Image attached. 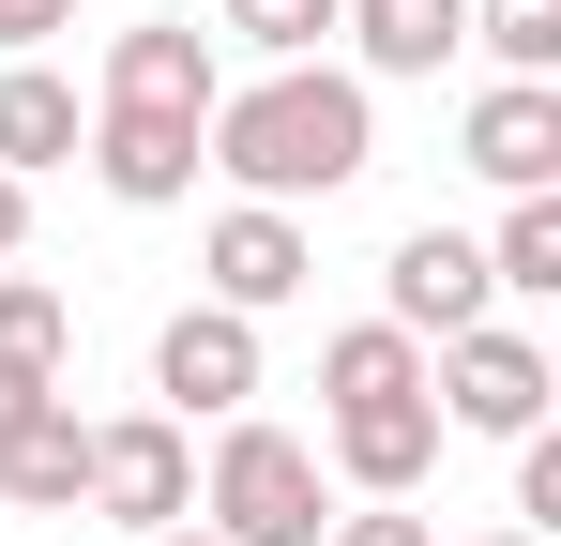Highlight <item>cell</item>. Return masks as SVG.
<instances>
[{
	"mask_svg": "<svg viewBox=\"0 0 561 546\" xmlns=\"http://www.w3.org/2000/svg\"><path fill=\"white\" fill-rule=\"evenodd\" d=\"M152 395H168V425H228L243 395H259V319H228V304H183L168 334H152Z\"/></svg>",
	"mask_w": 561,
	"mask_h": 546,
	"instance_id": "cell-7",
	"label": "cell"
},
{
	"mask_svg": "<svg viewBox=\"0 0 561 546\" xmlns=\"http://www.w3.org/2000/svg\"><path fill=\"white\" fill-rule=\"evenodd\" d=\"M470 182H501V197H561V77L470 91Z\"/></svg>",
	"mask_w": 561,
	"mask_h": 546,
	"instance_id": "cell-9",
	"label": "cell"
},
{
	"mask_svg": "<svg viewBox=\"0 0 561 546\" xmlns=\"http://www.w3.org/2000/svg\"><path fill=\"white\" fill-rule=\"evenodd\" d=\"M61 350H77V304L31 288V273H0V364L15 379H61Z\"/></svg>",
	"mask_w": 561,
	"mask_h": 546,
	"instance_id": "cell-17",
	"label": "cell"
},
{
	"mask_svg": "<svg viewBox=\"0 0 561 546\" xmlns=\"http://www.w3.org/2000/svg\"><path fill=\"white\" fill-rule=\"evenodd\" d=\"M77 152H92V182L122 197V213H168V197H197V168H213L183 106H92V137H77Z\"/></svg>",
	"mask_w": 561,
	"mask_h": 546,
	"instance_id": "cell-8",
	"label": "cell"
},
{
	"mask_svg": "<svg viewBox=\"0 0 561 546\" xmlns=\"http://www.w3.org/2000/svg\"><path fill=\"white\" fill-rule=\"evenodd\" d=\"M470 546H531V532H470Z\"/></svg>",
	"mask_w": 561,
	"mask_h": 546,
	"instance_id": "cell-26",
	"label": "cell"
},
{
	"mask_svg": "<svg viewBox=\"0 0 561 546\" xmlns=\"http://www.w3.org/2000/svg\"><path fill=\"white\" fill-rule=\"evenodd\" d=\"M485 288H516V304H547V288H561V197H501V243H485Z\"/></svg>",
	"mask_w": 561,
	"mask_h": 546,
	"instance_id": "cell-16",
	"label": "cell"
},
{
	"mask_svg": "<svg viewBox=\"0 0 561 546\" xmlns=\"http://www.w3.org/2000/svg\"><path fill=\"white\" fill-rule=\"evenodd\" d=\"M46 395H61V379H15V364H0V441H15V425H31Z\"/></svg>",
	"mask_w": 561,
	"mask_h": 546,
	"instance_id": "cell-23",
	"label": "cell"
},
{
	"mask_svg": "<svg viewBox=\"0 0 561 546\" xmlns=\"http://www.w3.org/2000/svg\"><path fill=\"white\" fill-rule=\"evenodd\" d=\"M319 546H440V532H425L410 501H365V516H334V532H319Z\"/></svg>",
	"mask_w": 561,
	"mask_h": 546,
	"instance_id": "cell-21",
	"label": "cell"
},
{
	"mask_svg": "<svg viewBox=\"0 0 561 546\" xmlns=\"http://www.w3.org/2000/svg\"><path fill=\"white\" fill-rule=\"evenodd\" d=\"M213 31H122L106 46V106H183V122H213Z\"/></svg>",
	"mask_w": 561,
	"mask_h": 546,
	"instance_id": "cell-14",
	"label": "cell"
},
{
	"mask_svg": "<svg viewBox=\"0 0 561 546\" xmlns=\"http://www.w3.org/2000/svg\"><path fill=\"white\" fill-rule=\"evenodd\" d=\"M304 213H274V197H228L213 228H197V304H228V319H274V304H304Z\"/></svg>",
	"mask_w": 561,
	"mask_h": 546,
	"instance_id": "cell-4",
	"label": "cell"
},
{
	"mask_svg": "<svg viewBox=\"0 0 561 546\" xmlns=\"http://www.w3.org/2000/svg\"><path fill=\"white\" fill-rule=\"evenodd\" d=\"M334 31H350L365 77H440V61L470 46V0H350Z\"/></svg>",
	"mask_w": 561,
	"mask_h": 546,
	"instance_id": "cell-13",
	"label": "cell"
},
{
	"mask_svg": "<svg viewBox=\"0 0 561 546\" xmlns=\"http://www.w3.org/2000/svg\"><path fill=\"white\" fill-rule=\"evenodd\" d=\"M516 532H531V546L561 532V441H547V425L516 441Z\"/></svg>",
	"mask_w": 561,
	"mask_h": 546,
	"instance_id": "cell-20",
	"label": "cell"
},
{
	"mask_svg": "<svg viewBox=\"0 0 561 546\" xmlns=\"http://www.w3.org/2000/svg\"><path fill=\"white\" fill-rule=\"evenodd\" d=\"M15 243H31V182L0 168V259H15Z\"/></svg>",
	"mask_w": 561,
	"mask_h": 546,
	"instance_id": "cell-24",
	"label": "cell"
},
{
	"mask_svg": "<svg viewBox=\"0 0 561 546\" xmlns=\"http://www.w3.org/2000/svg\"><path fill=\"white\" fill-rule=\"evenodd\" d=\"M77 486H92V425H77V395H46V410L0 441V501H15V516H77Z\"/></svg>",
	"mask_w": 561,
	"mask_h": 546,
	"instance_id": "cell-12",
	"label": "cell"
},
{
	"mask_svg": "<svg viewBox=\"0 0 561 546\" xmlns=\"http://www.w3.org/2000/svg\"><path fill=\"white\" fill-rule=\"evenodd\" d=\"M470 46L501 77H561V0H470Z\"/></svg>",
	"mask_w": 561,
	"mask_h": 546,
	"instance_id": "cell-18",
	"label": "cell"
},
{
	"mask_svg": "<svg viewBox=\"0 0 561 546\" xmlns=\"http://www.w3.org/2000/svg\"><path fill=\"white\" fill-rule=\"evenodd\" d=\"M137 546H228V532H197V516H168V532H137Z\"/></svg>",
	"mask_w": 561,
	"mask_h": 546,
	"instance_id": "cell-25",
	"label": "cell"
},
{
	"mask_svg": "<svg viewBox=\"0 0 561 546\" xmlns=\"http://www.w3.org/2000/svg\"><path fill=\"white\" fill-rule=\"evenodd\" d=\"M46 31H77V0H0V61H46Z\"/></svg>",
	"mask_w": 561,
	"mask_h": 546,
	"instance_id": "cell-22",
	"label": "cell"
},
{
	"mask_svg": "<svg viewBox=\"0 0 561 546\" xmlns=\"http://www.w3.org/2000/svg\"><path fill=\"white\" fill-rule=\"evenodd\" d=\"M319 395H334V410H365V395H425V350H410L394 319H350V334L319 350Z\"/></svg>",
	"mask_w": 561,
	"mask_h": 546,
	"instance_id": "cell-15",
	"label": "cell"
},
{
	"mask_svg": "<svg viewBox=\"0 0 561 546\" xmlns=\"http://www.w3.org/2000/svg\"><path fill=\"white\" fill-rule=\"evenodd\" d=\"M77 137H92V106L61 61H0V168L46 182V168H77Z\"/></svg>",
	"mask_w": 561,
	"mask_h": 546,
	"instance_id": "cell-11",
	"label": "cell"
},
{
	"mask_svg": "<svg viewBox=\"0 0 561 546\" xmlns=\"http://www.w3.org/2000/svg\"><path fill=\"white\" fill-rule=\"evenodd\" d=\"M501 288H485V243L470 228H410L394 259H379V319L410 334V350H440V334H470Z\"/></svg>",
	"mask_w": 561,
	"mask_h": 546,
	"instance_id": "cell-6",
	"label": "cell"
},
{
	"mask_svg": "<svg viewBox=\"0 0 561 546\" xmlns=\"http://www.w3.org/2000/svg\"><path fill=\"white\" fill-rule=\"evenodd\" d=\"M197 516L228 546H319L334 532V486H319V441H288L259 410H228V441H213V486H197Z\"/></svg>",
	"mask_w": 561,
	"mask_h": 546,
	"instance_id": "cell-2",
	"label": "cell"
},
{
	"mask_svg": "<svg viewBox=\"0 0 561 546\" xmlns=\"http://www.w3.org/2000/svg\"><path fill=\"white\" fill-rule=\"evenodd\" d=\"M334 15H350V0H228V46H259V61H319Z\"/></svg>",
	"mask_w": 561,
	"mask_h": 546,
	"instance_id": "cell-19",
	"label": "cell"
},
{
	"mask_svg": "<svg viewBox=\"0 0 561 546\" xmlns=\"http://www.w3.org/2000/svg\"><path fill=\"white\" fill-rule=\"evenodd\" d=\"M197 152L243 182V197H274V213L350 197V182L379 168V91H365V77H334V61H274L259 91H213Z\"/></svg>",
	"mask_w": 561,
	"mask_h": 546,
	"instance_id": "cell-1",
	"label": "cell"
},
{
	"mask_svg": "<svg viewBox=\"0 0 561 546\" xmlns=\"http://www.w3.org/2000/svg\"><path fill=\"white\" fill-rule=\"evenodd\" d=\"M561 395L547 334H516V319H470V334H440V364H425V410L440 425H470V441H531Z\"/></svg>",
	"mask_w": 561,
	"mask_h": 546,
	"instance_id": "cell-3",
	"label": "cell"
},
{
	"mask_svg": "<svg viewBox=\"0 0 561 546\" xmlns=\"http://www.w3.org/2000/svg\"><path fill=\"white\" fill-rule=\"evenodd\" d=\"M334 470H350L365 501H410V486L440 470V410H425V395H365V410H334Z\"/></svg>",
	"mask_w": 561,
	"mask_h": 546,
	"instance_id": "cell-10",
	"label": "cell"
},
{
	"mask_svg": "<svg viewBox=\"0 0 561 546\" xmlns=\"http://www.w3.org/2000/svg\"><path fill=\"white\" fill-rule=\"evenodd\" d=\"M77 501L122 516V532H168V516H197V441L168 410H122V425H92V486Z\"/></svg>",
	"mask_w": 561,
	"mask_h": 546,
	"instance_id": "cell-5",
	"label": "cell"
}]
</instances>
